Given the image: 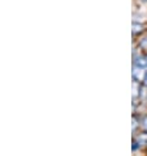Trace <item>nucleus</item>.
I'll return each mask as SVG.
<instances>
[{"mask_svg": "<svg viewBox=\"0 0 147 156\" xmlns=\"http://www.w3.org/2000/svg\"><path fill=\"white\" fill-rule=\"evenodd\" d=\"M146 58H147V55H146Z\"/></svg>", "mask_w": 147, "mask_h": 156, "instance_id": "6e6552de", "label": "nucleus"}, {"mask_svg": "<svg viewBox=\"0 0 147 156\" xmlns=\"http://www.w3.org/2000/svg\"><path fill=\"white\" fill-rule=\"evenodd\" d=\"M143 84H145V87H147V72L145 73V76H143Z\"/></svg>", "mask_w": 147, "mask_h": 156, "instance_id": "0eeeda50", "label": "nucleus"}, {"mask_svg": "<svg viewBox=\"0 0 147 156\" xmlns=\"http://www.w3.org/2000/svg\"><path fill=\"white\" fill-rule=\"evenodd\" d=\"M143 32V25L142 24H138V23H133V34L137 36L138 33H142Z\"/></svg>", "mask_w": 147, "mask_h": 156, "instance_id": "f03ea898", "label": "nucleus"}, {"mask_svg": "<svg viewBox=\"0 0 147 156\" xmlns=\"http://www.w3.org/2000/svg\"><path fill=\"white\" fill-rule=\"evenodd\" d=\"M138 148V143H137V140H133V151H135Z\"/></svg>", "mask_w": 147, "mask_h": 156, "instance_id": "39448f33", "label": "nucleus"}, {"mask_svg": "<svg viewBox=\"0 0 147 156\" xmlns=\"http://www.w3.org/2000/svg\"><path fill=\"white\" fill-rule=\"evenodd\" d=\"M134 64H135L137 67L145 68V67H147V58L146 57H137L135 60H134Z\"/></svg>", "mask_w": 147, "mask_h": 156, "instance_id": "f257e3e1", "label": "nucleus"}, {"mask_svg": "<svg viewBox=\"0 0 147 156\" xmlns=\"http://www.w3.org/2000/svg\"><path fill=\"white\" fill-rule=\"evenodd\" d=\"M138 143H139V144H143V146H147V133H143L138 136Z\"/></svg>", "mask_w": 147, "mask_h": 156, "instance_id": "7ed1b4c3", "label": "nucleus"}, {"mask_svg": "<svg viewBox=\"0 0 147 156\" xmlns=\"http://www.w3.org/2000/svg\"><path fill=\"white\" fill-rule=\"evenodd\" d=\"M143 127L147 130V115H146L145 118H143Z\"/></svg>", "mask_w": 147, "mask_h": 156, "instance_id": "423d86ee", "label": "nucleus"}, {"mask_svg": "<svg viewBox=\"0 0 147 156\" xmlns=\"http://www.w3.org/2000/svg\"><path fill=\"white\" fill-rule=\"evenodd\" d=\"M139 46L142 47V49L147 50V38H145V40H142V42L139 43Z\"/></svg>", "mask_w": 147, "mask_h": 156, "instance_id": "20e7f679", "label": "nucleus"}]
</instances>
